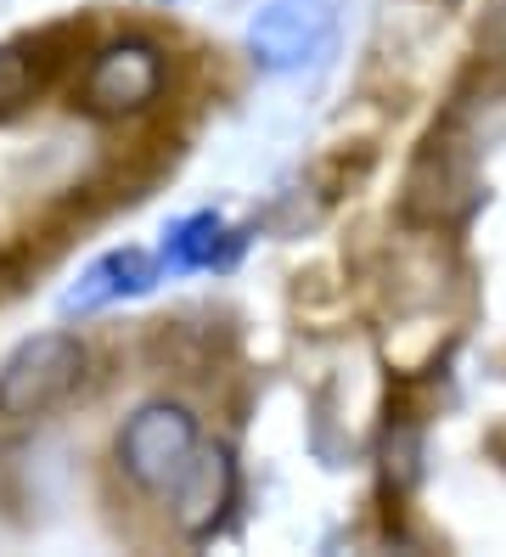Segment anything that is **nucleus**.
Returning <instances> with one entry per match:
<instances>
[{"label":"nucleus","mask_w":506,"mask_h":557,"mask_svg":"<svg viewBox=\"0 0 506 557\" xmlns=\"http://www.w3.org/2000/svg\"><path fill=\"white\" fill-rule=\"evenodd\" d=\"M34 90H40V69H34V57L23 46H0V119L17 113Z\"/></svg>","instance_id":"8"},{"label":"nucleus","mask_w":506,"mask_h":557,"mask_svg":"<svg viewBox=\"0 0 506 557\" xmlns=\"http://www.w3.org/2000/svg\"><path fill=\"white\" fill-rule=\"evenodd\" d=\"M85 367H90V355H85L79 333H67V326L23 338L7 360H0V417L7 422L51 417L85 383Z\"/></svg>","instance_id":"1"},{"label":"nucleus","mask_w":506,"mask_h":557,"mask_svg":"<svg viewBox=\"0 0 506 557\" xmlns=\"http://www.w3.org/2000/svg\"><path fill=\"white\" fill-rule=\"evenodd\" d=\"M158 90H163V51L141 35H124L90 57L74 102L90 119H135L158 102Z\"/></svg>","instance_id":"3"},{"label":"nucleus","mask_w":506,"mask_h":557,"mask_svg":"<svg viewBox=\"0 0 506 557\" xmlns=\"http://www.w3.org/2000/svg\"><path fill=\"white\" fill-rule=\"evenodd\" d=\"M231 253V232L220 214H192L163 232V265L169 271H209Z\"/></svg>","instance_id":"7"},{"label":"nucleus","mask_w":506,"mask_h":557,"mask_svg":"<svg viewBox=\"0 0 506 557\" xmlns=\"http://www.w3.org/2000/svg\"><path fill=\"white\" fill-rule=\"evenodd\" d=\"M337 40V0H264L248 23V57L264 74H298Z\"/></svg>","instance_id":"4"},{"label":"nucleus","mask_w":506,"mask_h":557,"mask_svg":"<svg viewBox=\"0 0 506 557\" xmlns=\"http://www.w3.org/2000/svg\"><path fill=\"white\" fill-rule=\"evenodd\" d=\"M158 259L141 248H113L101 253L96 265L79 271V282L62 293V315H90V310H108L119 299H141V293L158 287Z\"/></svg>","instance_id":"6"},{"label":"nucleus","mask_w":506,"mask_h":557,"mask_svg":"<svg viewBox=\"0 0 506 557\" xmlns=\"http://www.w3.org/2000/svg\"><path fill=\"white\" fill-rule=\"evenodd\" d=\"M197 445H202V429H197L192 406H181V400H147V406L119 429L113 456H119V473H124L135 490L163 496V490L186 473V462L197 456Z\"/></svg>","instance_id":"2"},{"label":"nucleus","mask_w":506,"mask_h":557,"mask_svg":"<svg viewBox=\"0 0 506 557\" xmlns=\"http://www.w3.org/2000/svg\"><path fill=\"white\" fill-rule=\"evenodd\" d=\"M236 456L225 445H197V456L186 462V473L169 484L175 496V523L186 541H209L225 530V518L236 507Z\"/></svg>","instance_id":"5"}]
</instances>
